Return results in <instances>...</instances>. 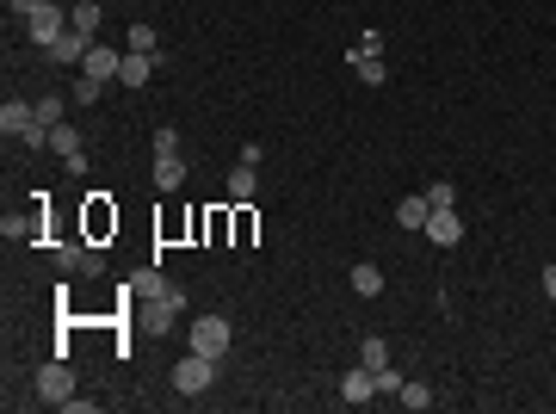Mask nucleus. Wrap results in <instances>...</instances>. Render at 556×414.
Instances as JSON below:
<instances>
[{
  "label": "nucleus",
  "instance_id": "6e6552de",
  "mask_svg": "<svg viewBox=\"0 0 556 414\" xmlns=\"http://www.w3.org/2000/svg\"><path fill=\"white\" fill-rule=\"evenodd\" d=\"M118 69H124V50H111V43H93L81 63V74H93V81H118Z\"/></svg>",
  "mask_w": 556,
  "mask_h": 414
},
{
  "label": "nucleus",
  "instance_id": "0eeeda50",
  "mask_svg": "<svg viewBox=\"0 0 556 414\" xmlns=\"http://www.w3.org/2000/svg\"><path fill=\"white\" fill-rule=\"evenodd\" d=\"M87 50H93V37L69 25V32H62L50 50H43V56H50V63H62V69H81V63H87Z\"/></svg>",
  "mask_w": 556,
  "mask_h": 414
},
{
  "label": "nucleus",
  "instance_id": "ddd939ff",
  "mask_svg": "<svg viewBox=\"0 0 556 414\" xmlns=\"http://www.w3.org/2000/svg\"><path fill=\"white\" fill-rule=\"evenodd\" d=\"M254 192H260V168L235 161V168H229V198H235V205H254Z\"/></svg>",
  "mask_w": 556,
  "mask_h": 414
},
{
  "label": "nucleus",
  "instance_id": "2f4dec72",
  "mask_svg": "<svg viewBox=\"0 0 556 414\" xmlns=\"http://www.w3.org/2000/svg\"><path fill=\"white\" fill-rule=\"evenodd\" d=\"M37 6H43V0H13V13H19V19H32Z\"/></svg>",
  "mask_w": 556,
  "mask_h": 414
},
{
  "label": "nucleus",
  "instance_id": "4be33fe9",
  "mask_svg": "<svg viewBox=\"0 0 556 414\" xmlns=\"http://www.w3.org/2000/svg\"><path fill=\"white\" fill-rule=\"evenodd\" d=\"M50 155H81V130H74V124H56V130H50Z\"/></svg>",
  "mask_w": 556,
  "mask_h": 414
},
{
  "label": "nucleus",
  "instance_id": "f03ea898",
  "mask_svg": "<svg viewBox=\"0 0 556 414\" xmlns=\"http://www.w3.org/2000/svg\"><path fill=\"white\" fill-rule=\"evenodd\" d=\"M216 365H223V359H205V352H186V359L174 365V390H179V396H205L210 383H216Z\"/></svg>",
  "mask_w": 556,
  "mask_h": 414
},
{
  "label": "nucleus",
  "instance_id": "9d476101",
  "mask_svg": "<svg viewBox=\"0 0 556 414\" xmlns=\"http://www.w3.org/2000/svg\"><path fill=\"white\" fill-rule=\"evenodd\" d=\"M32 124H37V105L32 100H6V105H0V130H6V137H25Z\"/></svg>",
  "mask_w": 556,
  "mask_h": 414
},
{
  "label": "nucleus",
  "instance_id": "393cba45",
  "mask_svg": "<svg viewBox=\"0 0 556 414\" xmlns=\"http://www.w3.org/2000/svg\"><path fill=\"white\" fill-rule=\"evenodd\" d=\"M427 205L439 210V205H457V186L452 179H433V186H427Z\"/></svg>",
  "mask_w": 556,
  "mask_h": 414
},
{
  "label": "nucleus",
  "instance_id": "7c9ffc66",
  "mask_svg": "<svg viewBox=\"0 0 556 414\" xmlns=\"http://www.w3.org/2000/svg\"><path fill=\"white\" fill-rule=\"evenodd\" d=\"M544 297H551V303H556V260H551V266H544Z\"/></svg>",
  "mask_w": 556,
  "mask_h": 414
},
{
  "label": "nucleus",
  "instance_id": "c756f323",
  "mask_svg": "<svg viewBox=\"0 0 556 414\" xmlns=\"http://www.w3.org/2000/svg\"><path fill=\"white\" fill-rule=\"evenodd\" d=\"M378 50H383V37L365 32V37H359V50H347V56H378Z\"/></svg>",
  "mask_w": 556,
  "mask_h": 414
},
{
  "label": "nucleus",
  "instance_id": "b1692460",
  "mask_svg": "<svg viewBox=\"0 0 556 414\" xmlns=\"http://www.w3.org/2000/svg\"><path fill=\"white\" fill-rule=\"evenodd\" d=\"M396 402H402V409H433V390H427V383H402V396H396Z\"/></svg>",
  "mask_w": 556,
  "mask_h": 414
},
{
  "label": "nucleus",
  "instance_id": "cd10ccee",
  "mask_svg": "<svg viewBox=\"0 0 556 414\" xmlns=\"http://www.w3.org/2000/svg\"><path fill=\"white\" fill-rule=\"evenodd\" d=\"M155 155H179V130H174V124L155 130Z\"/></svg>",
  "mask_w": 556,
  "mask_h": 414
},
{
  "label": "nucleus",
  "instance_id": "f3484780",
  "mask_svg": "<svg viewBox=\"0 0 556 414\" xmlns=\"http://www.w3.org/2000/svg\"><path fill=\"white\" fill-rule=\"evenodd\" d=\"M105 229H118V210L105 205V192L87 198V236H105Z\"/></svg>",
  "mask_w": 556,
  "mask_h": 414
},
{
  "label": "nucleus",
  "instance_id": "aec40b11",
  "mask_svg": "<svg viewBox=\"0 0 556 414\" xmlns=\"http://www.w3.org/2000/svg\"><path fill=\"white\" fill-rule=\"evenodd\" d=\"M359 365H365V371L378 378L383 365H389V341H378V334H371V341H359Z\"/></svg>",
  "mask_w": 556,
  "mask_h": 414
},
{
  "label": "nucleus",
  "instance_id": "c85d7f7f",
  "mask_svg": "<svg viewBox=\"0 0 556 414\" xmlns=\"http://www.w3.org/2000/svg\"><path fill=\"white\" fill-rule=\"evenodd\" d=\"M235 242H254V210H235Z\"/></svg>",
  "mask_w": 556,
  "mask_h": 414
},
{
  "label": "nucleus",
  "instance_id": "9b49d317",
  "mask_svg": "<svg viewBox=\"0 0 556 414\" xmlns=\"http://www.w3.org/2000/svg\"><path fill=\"white\" fill-rule=\"evenodd\" d=\"M56 266H62V273H100V254L87 242H62L56 247Z\"/></svg>",
  "mask_w": 556,
  "mask_h": 414
},
{
  "label": "nucleus",
  "instance_id": "39448f33",
  "mask_svg": "<svg viewBox=\"0 0 556 414\" xmlns=\"http://www.w3.org/2000/svg\"><path fill=\"white\" fill-rule=\"evenodd\" d=\"M192 352L223 359V352H229V322H223V315H198V322H192Z\"/></svg>",
  "mask_w": 556,
  "mask_h": 414
},
{
  "label": "nucleus",
  "instance_id": "20e7f679",
  "mask_svg": "<svg viewBox=\"0 0 556 414\" xmlns=\"http://www.w3.org/2000/svg\"><path fill=\"white\" fill-rule=\"evenodd\" d=\"M69 396H74L69 365H62V359H50V365L37 371V402H50V409H69Z\"/></svg>",
  "mask_w": 556,
  "mask_h": 414
},
{
  "label": "nucleus",
  "instance_id": "dca6fc26",
  "mask_svg": "<svg viewBox=\"0 0 556 414\" xmlns=\"http://www.w3.org/2000/svg\"><path fill=\"white\" fill-rule=\"evenodd\" d=\"M155 186H161V192H179V186H186V161H179V155H155Z\"/></svg>",
  "mask_w": 556,
  "mask_h": 414
},
{
  "label": "nucleus",
  "instance_id": "f257e3e1",
  "mask_svg": "<svg viewBox=\"0 0 556 414\" xmlns=\"http://www.w3.org/2000/svg\"><path fill=\"white\" fill-rule=\"evenodd\" d=\"M137 291H142V322H149V328H168V322H174V310H179V291L174 284H168V278H137Z\"/></svg>",
  "mask_w": 556,
  "mask_h": 414
},
{
  "label": "nucleus",
  "instance_id": "1a4fd4ad",
  "mask_svg": "<svg viewBox=\"0 0 556 414\" xmlns=\"http://www.w3.org/2000/svg\"><path fill=\"white\" fill-rule=\"evenodd\" d=\"M371 396H378V378H371L365 365H352L347 378H340V402H347V409H365Z\"/></svg>",
  "mask_w": 556,
  "mask_h": 414
},
{
  "label": "nucleus",
  "instance_id": "5701e85b",
  "mask_svg": "<svg viewBox=\"0 0 556 414\" xmlns=\"http://www.w3.org/2000/svg\"><path fill=\"white\" fill-rule=\"evenodd\" d=\"M100 93H105V81H93V74H74L69 100H81V105H100Z\"/></svg>",
  "mask_w": 556,
  "mask_h": 414
},
{
  "label": "nucleus",
  "instance_id": "2eb2a0df",
  "mask_svg": "<svg viewBox=\"0 0 556 414\" xmlns=\"http://www.w3.org/2000/svg\"><path fill=\"white\" fill-rule=\"evenodd\" d=\"M352 291H359V297H383V266L378 260H359V266H352Z\"/></svg>",
  "mask_w": 556,
  "mask_h": 414
},
{
  "label": "nucleus",
  "instance_id": "6ab92c4d",
  "mask_svg": "<svg viewBox=\"0 0 556 414\" xmlns=\"http://www.w3.org/2000/svg\"><path fill=\"white\" fill-rule=\"evenodd\" d=\"M427 217H433L427 192H420V198H402V205H396V223H402V229H427Z\"/></svg>",
  "mask_w": 556,
  "mask_h": 414
},
{
  "label": "nucleus",
  "instance_id": "412c9836",
  "mask_svg": "<svg viewBox=\"0 0 556 414\" xmlns=\"http://www.w3.org/2000/svg\"><path fill=\"white\" fill-rule=\"evenodd\" d=\"M352 69H359V81H365V87H383V81H389L383 56H352Z\"/></svg>",
  "mask_w": 556,
  "mask_h": 414
},
{
  "label": "nucleus",
  "instance_id": "f8f14e48",
  "mask_svg": "<svg viewBox=\"0 0 556 414\" xmlns=\"http://www.w3.org/2000/svg\"><path fill=\"white\" fill-rule=\"evenodd\" d=\"M155 69H161L155 56H142V50H124V69H118V87H142V81H149Z\"/></svg>",
  "mask_w": 556,
  "mask_h": 414
},
{
  "label": "nucleus",
  "instance_id": "423d86ee",
  "mask_svg": "<svg viewBox=\"0 0 556 414\" xmlns=\"http://www.w3.org/2000/svg\"><path fill=\"white\" fill-rule=\"evenodd\" d=\"M427 242L433 247H457L464 242V217H457V205H439L433 217H427Z\"/></svg>",
  "mask_w": 556,
  "mask_h": 414
},
{
  "label": "nucleus",
  "instance_id": "a211bd4d",
  "mask_svg": "<svg viewBox=\"0 0 556 414\" xmlns=\"http://www.w3.org/2000/svg\"><path fill=\"white\" fill-rule=\"evenodd\" d=\"M100 13H105L100 0H69V25H74V32H87V37L100 32Z\"/></svg>",
  "mask_w": 556,
  "mask_h": 414
},
{
  "label": "nucleus",
  "instance_id": "a878e982",
  "mask_svg": "<svg viewBox=\"0 0 556 414\" xmlns=\"http://www.w3.org/2000/svg\"><path fill=\"white\" fill-rule=\"evenodd\" d=\"M32 105H37V124H50V130L62 124V100H56V93H50V100H32Z\"/></svg>",
  "mask_w": 556,
  "mask_h": 414
},
{
  "label": "nucleus",
  "instance_id": "bb28decb",
  "mask_svg": "<svg viewBox=\"0 0 556 414\" xmlns=\"http://www.w3.org/2000/svg\"><path fill=\"white\" fill-rule=\"evenodd\" d=\"M402 383H408V378H402L396 365H383V371H378V396H402Z\"/></svg>",
  "mask_w": 556,
  "mask_h": 414
},
{
  "label": "nucleus",
  "instance_id": "7ed1b4c3",
  "mask_svg": "<svg viewBox=\"0 0 556 414\" xmlns=\"http://www.w3.org/2000/svg\"><path fill=\"white\" fill-rule=\"evenodd\" d=\"M62 32H69V13H62L56 0H43V6H37L32 19H25V37H32L37 50H50V43H56Z\"/></svg>",
  "mask_w": 556,
  "mask_h": 414
},
{
  "label": "nucleus",
  "instance_id": "4468645a",
  "mask_svg": "<svg viewBox=\"0 0 556 414\" xmlns=\"http://www.w3.org/2000/svg\"><path fill=\"white\" fill-rule=\"evenodd\" d=\"M124 43H130V50H142V56H155V63H161V69H168V50H161V37H155V25H130V32H124Z\"/></svg>",
  "mask_w": 556,
  "mask_h": 414
}]
</instances>
